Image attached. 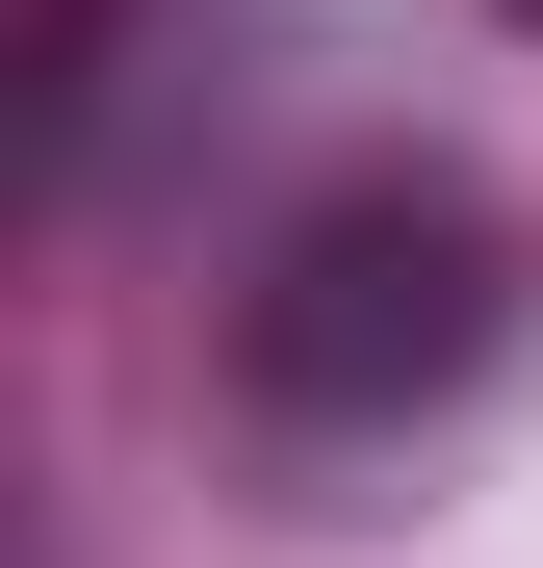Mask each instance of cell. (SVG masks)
Segmentation results:
<instances>
[{
	"mask_svg": "<svg viewBox=\"0 0 543 568\" xmlns=\"http://www.w3.org/2000/svg\"><path fill=\"white\" fill-rule=\"evenodd\" d=\"M517 311H543V233L466 155H336L311 207L233 258V388L285 439H414V414H466L517 362Z\"/></svg>",
	"mask_w": 543,
	"mask_h": 568,
	"instance_id": "cell-1",
	"label": "cell"
},
{
	"mask_svg": "<svg viewBox=\"0 0 543 568\" xmlns=\"http://www.w3.org/2000/svg\"><path fill=\"white\" fill-rule=\"evenodd\" d=\"M492 27H543V0H492Z\"/></svg>",
	"mask_w": 543,
	"mask_h": 568,
	"instance_id": "cell-2",
	"label": "cell"
}]
</instances>
